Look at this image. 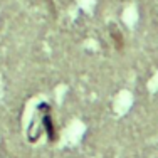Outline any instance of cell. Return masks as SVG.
<instances>
[{"label":"cell","instance_id":"obj_1","mask_svg":"<svg viewBox=\"0 0 158 158\" xmlns=\"http://www.w3.org/2000/svg\"><path fill=\"white\" fill-rule=\"evenodd\" d=\"M110 37H111L113 44H114V49H116V51H123V47H125V39H123V32L119 31L118 27L111 25V27H110Z\"/></svg>","mask_w":158,"mask_h":158},{"label":"cell","instance_id":"obj_2","mask_svg":"<svg viewBox=\"0 0 158 158\" xmlns=\"http://www.w3.org/2000/svg\"><path fill=\"white\" fill-rule=\"evenodd\" d=\"M42 125L44 128H46V131H47V136H49V140H56V126H54V123H52V118L49 114H46L42 118Z\"/></svg>","mask_w":158,"mask_h":158}]
</instances>
